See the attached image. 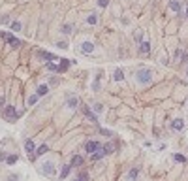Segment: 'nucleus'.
<instances>
[{
    "label": "nucleus",
    "mask_w": 188,
    "mask_h": 181,
    "mask_svg": "<svg viewBox=\"0 0 188 181\" xmlns=\"http://www.w3.org/2000/svg\"><path fill=\"white\" fill-rule=\"evenodd\" d=\"M136 81L141 83V85H149V83L152 81V72H151V68H139V70L136 72Z\"/></svg>",
    "instance_id": "obj_1"
},
{
    "label": "nucleus",
    "mask_w": 188,
    "mask_h": 181,
    "mask_svg": "<svg viewBox=\"0 0 188 181\" xmlns=\"http://www.w3.org/2000/svg\"><path fill=\"white\" fill-rule=\"evenodd\" d=\"M17 109H15V106H6L4 108V119L6 121H15L17 119Z\"/></svg>",
    "instance_id": "obj_2"
},
{
    "label": "nucleus",
    "mask_w": 188,
    "mask_h": 181,
    "mask_svg": "<svg viewBox=\"0 0 188 181\" xmlns=\"http://www.w3.org/2000/svg\"><path fill=\"white\" fill-rule=\"evenodd\" d=\"M2 40L6 41V44H10L11 47H19V45H21V40H17L15 36H13V34H8V32H4V34H2Z\"/></svg>",
    "instance_id": "obj_3"
},
{
    "label": "nucleus",
    "mask_w": 188,
    "mask_h": 181,
    "mask_svg": "<svg viewBox=\"0 0 188 181\" xmlns=\"http://www.w3.org/2000/svg\"><path fill=\"white\" fill-rule=\"evenodd\" d=\"M100 149H102V145H100L98 142H94V140H90V142H87V143H85V151L88 153V155H92V153L100 151Z\"/></svg>",
    "instance_id": "obj_4"
},
{
    "label": "nucleus",
    "mask_w": 188,
    "mask_h": 181,
    "mask_svg": "<svg viewBox=\"0 0 188 181\" xmlns=\"http://www.w3.org/2000/svg\"><path fill=\"white\" fill-rule=\"evenodd\" d=\"M25 149H26V153H28L30 158H36V145H34L32 140H26L25 142Z\"/></svg>",
    "instance_id": "obj_5"
},
{
    "label": "nucleus",
    "mask_w": 188,
    "mask_h": 181,
    "mask_svg": "<svg viewBox=\"0 0 188 181\" xmlns=\"http://www.w3.org/2000/svg\"><path fill=\"white\" fill-rule=\"evenodd\" d=\"M38 57L41 59V60H45V62H51V60H57V57H55V55L53 53H49V51H43V49H40L38 53Z\"/></svg>",
    "instance_id": "obj_6"
},
{
    "label": "nucleus",
    "mask_w": 188,
    "mask_h": 181,
    "mask_svg": "<svg viewBox=\"0 0 188 181\" xmlns=\"http://www.w3.org/2000/svg\"><path fill=\"white\" fill-rule=\"evenodd\" d=\"M66 106L70 109H75V108L79 106V98H77V96H73V94H70L68 98H66Z\"/></svg>",
    "instance_id": "obj_7"
},
{
    "label": "nucleus",
    "mask_w": 188,
    "mask_h": 181,
    "mask_svg": "<svg viewBox=\"0 0 188 181\" xmlns=\"http://www.w3.org/2000/svg\"><path fill=\"white\" fill-rule=\"evenodd\" d=\"M41 172H43L45 176H53L55 173V164L53 162H43L41 164Z\"/></svg>",
    "instance_id": "obj_8"
},
{
    "label": "nucleus",
    "mask_w": 188,
    "mask_h": 181,
    "mask_svg": "<svg viewBox=\"0 0 188 181\" xmlns=\"http://www.w3.org/2000/svg\"><path fill=\"white\" fill-rule=\"evenodd\" d=\"M92 51H94V44H92V41H83V44H81V53L88 55Z\"/></svg>",
    "instance_id": "obj_9"
},
{
    "label": "nucleus",
    "mask_w": 188,
    "mask_h": 181,
    "mask_svg": "<svg viewBox=\"0 0 188 181\" xmlns=\"http://www.w3.org/2000/svg\"><path fill=\"white\" fill-rule=\"evenodd\" d=\"M83 162H85V158H83L81 155H73V157H72V162H70V164L75 166V168H79V166H83Z\"/></svg>",
    "instance_id": "obj_10"
},
{
    "label": "nucleus",
    "mask_w": 188,
    "mask_h": 181,
    "mask_svg": "<svg viewBox=\"0 0 188 181\" xmlns=\"http://www.w3.org/2000/svg\"><path fill=\"white\" fill-rule=\"evenodd\" d=\"M171 128H173V130H177V132H179V130H183V128H184V121H183V119H173Z\"/></svg>",
    "instance_id": "obj_11"
},
{
    "label": "nucleus",
    "mask_w": 188,
    "mask_h": 181,
    "mask_svg": "<svg viewBox=\"0 0 188 181\" xmlns=\"http://www.w3.org/2000/svg\"><path fill=\"white\" fill-rule=\"evenodd\" d=\"M83 113H85L87 117H88V119L90 121H92V123H98V117H96L94 113H92V111H90V108H87V106H83Z\"/></svg>",
    "instance_id": "obj_12"
},
{
    "label": "nucleus",
    "mask_w": 188,
    "mask_h": 181,
    "mask_svg": "<svg viewBox=\"0 0 188 181\" xmlns=\"http://www.w3.org/2000/svg\"><path fill=\"white\" fill-rule=\"evenodd\" d=\"M139 53H141V55L151 53V44H149V41H141V44H139Z\"/></svg>",
    "instance_id": "obj_13"
},
{
    "label": "nucleus",
    "mask_w": 188,
    "mask_h": 181,
    "mask_svg": "<svg viewBox=\"0 0 188 181\" xmlns=\"http://www.w3.org/2000/svg\"><path fill=\"white\" fill-rule=\"evenodd\" d=\"M102 151H103V155H106V157H107V155H111V153H113V151H115V145H113V143H111V142H107L106 145H102Z\"/></svg>",
    "instance_id": "obj_14"
},
{
    "label": "nucleus",
    "mask_w": 188,
    "mask_h": 181,
    "mask_svg": "<svg viewBox=\"0 0 188 181\" xmlns=\"http://www.w3.org/2000/svg\"><path fill=\"white\" fill-rule=\"evenodd\" d=\"M70 64H72V62H70L68 59H60V64H58V74H60V72H66L68 68H70Z\"/></svg>",
    "instance_id": "obj_15"
},
{
    "label": "nucleus",
    "mask_w": 188,
    "mask_h": 181,
    "mask_svg": "<svg viewBox=\"0 0 188 181\" xmlns=\"http://www.w3.org/2000/svg\"><path fill=\"white\" fill-rule=\"evenodd\" d=\"M36 93H38V96H45L47 93H49V87H47V85H40L36 89Z\"/></svg>",
    "instance_id": "obj_16"
},
{
    "label": "nucleus",
    "mask_w": 188,
    "mask_h": 181,
    "mask_svg": "<svg viewBox=\"0 0 188 181\" xmlns=\"http://www.w3.org/2000/svg\"><path fill=\"white\" fill-rule=\"evenodd\" d=\"M47 151H49V147H47L45 143H43V145H40V147L36 149V157H41V155H45Z\"/></svg>",
    "instance_id": "obj_17"
},
{
    "label": "nucleus",
    "mask_w": 188,
    "mask_h": 181,
    "mask_svg": "<svg viewBox=\"0 0 188 181\" xmlns=\"http://www.w3.org/2000/svg\"><path fill=\"white\" fill-rule=\"evenodd\" d=\"M88 157H90V161H100V158H102V157H106V155H103V151L100 149V151L92 153V155H88Z\"/></svg>",
    "instance_id": "obj_18"
},
{
    "label": "nucleus",
    "mask_w": 188,
    "mask_h": 181,
    "mask_svg": "<svg viewBox=\"0 0 188 181\" xmlns=\"http://www.w3.org/2000/svg\"><path fill=\"white\" fill-rule=\"evenodd\" d=\"M70 170H72V164H66L64 168H62V172H60V179H64V177H68V173H70Z\"/></svg>",
    "instance_id": "obj_19"
},
{
    "label": "nucleus",
    "mask_w": 188,
    "mask_h": 181,
    "mask_svg": "<svg viewBox=\"0 0 188 181\" xmlns=\"http://www.w3.org/2000/svg\"><path fill=\"white\" fill-rule=\"evenodd\" d=\"M169 10H173V11H181V4H179V0H171V2H169Z\"/></svg>",
    "instance_id": "obj_20"
},
{
    "label": "nucleus",
    "mask_w": 188,
    "mask_h": 181,
    "mask_svg": "<svg viewBox=\"0 0 188 181\" xmlns=\"http://www.w3.org/2000/svg\"><path fill=\"white\" fill-rule=\"evenodd\" d=\"M113 79H115V81H122V79H124V72L121 70V68H119V70H115V75H113Z\"/></svg>",
    "instance_id": "obj_21"
},
{
    "label": "nucleus",
    "mask_w": 188,
    "mask_h": 181,
    "mask_svg": "<svg viewBox=\"0 0 188 181\" xmlns=\"http://www.w3.org/2000/svg\"><path fill=\"white\" fill-rule=\"evenodd\" d=\"M87 23H88V25H96V23H98V17H96L94 13H90V15L87 17Z\"/></svg>",
    "instance_id": "obj_22"
},
{
    "label": "nucleus",
    "mask_w": 188,
    "mask_h": 181,
    "mask_svg": "<svg viewBox=\"0 0 188 181\" xmlns=\"http://www.w3.org/2000/svg\"><path fill=\"white\" fill-rule=\"evenodd\" d=\"M6 162H8L10 166L15 164V162H17V155H8V157H6Z\"/></svg>",
    "instance_id": "obj_23"
},
{
    "label": "nucleus",
    "mask_w": 188,
    "mask_h": 181,
    "mask_svg": "<svg viewBox=\"0 0 188 181\" xmlns=\"http://www.w3.org/2000/svg\"><path fill=\"white\" fill-rule=\"evenodd\" d=\"M137 176H139V168H132L130 173H128V177H130V179H136Z\"/></svg>",
    "instance_id": "obj_24"
},
{
    "label": "nucleus",
    "mask_w": 188,
    "mask_h": 181,
    "mask_svg": "<svg viewBox=\"0 0 188 181\" xmlns=\"http://www.w3.org/2000/svg\"><path fill=\"white\" fill-rule=\"evenodd\" d=\"M10 26H11V30H15V32L21 30V21H11V25H10Z\"/></svg>",
    "instance_id": "obj_25"
},
{
    "label": "nucleus",
    "mask_w": 188,
    "mask_h": 181,
    "mask_svg": "<svg viewBox=\"0 0 188 181\" xmlns=\"http://www.w3.org/2000/svg\"><path fill=\"white\" fill-rule=\"evenodd\" d=\"M45 66H47V70H49V72H58V66H55L53 62H47Z\"/></svg>",
    "instance_id": "obj_26"
},
{
    "label": "nucleus",
    "mask_w": 188,
    "mask_h": 181,
    "mask_svg": "<svg viewBox=\"0 0 188 181\" xmlns=\"http://www.w3.org/2000/svg\"><path fill=\"white\" fill-rule=\"evenodd\" d=\"M72 30H73L72 25H64V26H62V32H64V34H72Z\"/></svg>",
    "instance_id": "obj_27"
},
{
    "label": "nucleus",
    "mask_w": 188,
    "mask_h": 181,
    "mask_svg": "<svg viewBox=\"0 0 188 181\" xmlns=\"http://www.w3.org/2000/svg\"><path fill=\"white\" fill-rule=\"evenodd\" d=\"M36 100H38V93H36V94H32V96H28V106L36 104Z\"/></svg>",
    "instance_id": "obj_28"
},
{
    "label": "nucleus",
    "mask_w": 188,
    "mask_h": 181,
    "mask_svg": "<svg viewBox=\"0 0 188 181\" xmlns=\"http://www.w3.org/2000/svg\"><path fill=\"white\" fill-rule=\"evenodd\" d=\"M173 158H175L177 162H186V157H183V155H173Z\"/></svg>",
    "instance_id": "obj_29"
},
{
    "label": "nucleus",
    "mask_w": 188,
    "mask_h": 181,
    "mask_svg": "<svg viewBox=\"0 0 188 181\" xmlns=\"http://www.w3.org/2000/svg\"><path fill=\"white\" fill-rule=\"evenodd\" d=\"M98 6H100V8H107V6H109V0H98Z\"/></svg>",
    "instance_id": "obj_30"
},
{
    "label": "nucleus",
    "mask_w": 188,
    "mask_h": 181,
    "mask_svg": "<svg viewBox=\"0 0 188 181\" xmlns=\"http://www.w3.org/2000/svg\"><path fill=\"white\" fill-rule=\"evenodd\" d=\"M181 62H183V64H188V53H183V55H181Z\"/></svg>",
    "instance_id": "obj_31"
},
{
    "label": "nucleus",
    "mask_w": 188,
    "mask_h": 181,
    "mask_svg": "<svg viewBox=\"0 0 188 181\" xmlns=\"http://www.w3.org/2000/svg\"><path fill=\"white\" fill-rule=\"evenodd\" d=\"M79 179H81V181H88V173H87V172H81V173H79Z\"/></svg>",
    "instance_id": "obj_32"
},
{
    "label": "nucleus",
    "mask_w": 188,
    "mask_h": 181,
    "mask_svg": "<svg viewBox=\"0 0 188 181\" xmlns=\"http://www.w3.org/2000/svg\"><path fill=\"white\" fill-rule=\"evenodd\" d=\"M94 111H98V113H100V111H103V106H102V104H94Z\"/></svg>",
    "instance_id": "obj_33"
},
{
    "label": "nucleus",
    "mask_w": 188,
    "mask_h": 181,
    "mask_svg": "<svg viewBox=\"0 0 188 181\" xmlns=\"http://www.w3.org/2000/svg\"><path fill=\"white\" fill-rule=\"evenodd\" d=\"M58 47H60V49H68V44H66V41H58V44H57Z\"/></svg>",
    "instance_id": "obj_34"
},
{
    "label": "nucleus",
    "mask_w": 188,
    "mask_h": 181,
    "mask_svg": "<svg viewBox=\"0 0 188 181\" xmlns=\"http://www.w3.org/2000/svg\"><path fill=\"white\" fill-rule=\"evenodd\" d=\"M92 89H94V91H98V89H100V81H98V78H96V81L92 83Z\"/></svg>",
    "instance_id": "obj_35"
},
{
    "label": "nucleus",
    "mask_w": 188,
    "mask_h": 181,
    "mask_svg": "<svg viewBox=\"0 0 188 181\" xmlns=\"http://www.w3.org/2000/svg\"><path fill=\"white\" fill-rule=\"evenodd\" d=\"M4 104H6V98H4V96H2V94H0V108H6V106H4Z\"/></svg>",
    "instance_id": "obj_36"
},
{
    "label": "nucleus",
    "mask_w": 188,
    "mask_h": 181,
    "mask_svg": "<svg viewBox=\"0 0 188 181\" xmlns=\"http://www.w3.org/2000/svg\"><path fill=\"white\" fill-rule=\"evenodd\" d=\"M181 55H183V51L177 49V51H175V59H181Z\"/></svg>",
    "instance_id": "obj_37"
},
{
    "label": "nucleus",
    "mask_w": 188,
    "mask_h": 181,
    "mask_svg": "<svg viewBox=\"0 0 188 181\" xmlns=\"http://www.w3.org/2000/svg\"><path fill=\"white\" fill-rule=\"evenodd\" d=\"M6 157H8L6 153H0V161H6Z\"/></svg>",
    "instance_id": "obj_38"
},
{
    "label": "nucleus",
    "mask_w": 188,
    "mask_h": 181,
    "mask_svg": "<svg viewBox=\"0 0 188 181\" xmlns=\"http://www.w3.org/2000/svg\"><path fill=\"white\" fill-rule=\"evenodd\" d=\"M8 181H17V176H10V177H8Z\"/></svg>",
    "instance_id": "obj_39"
},
{
    "label": "nucleus",
    "mask_w": 188,
    "mask_h": 181,
    "mask_svg": "<svg viewBox=\"0 0 188 181\" xmlns=\"http://www.w3.org/2000/svg\"><path fill=\"white\" fill-rule=\"evenodd\" d=\"M186 17H188V8H186Z\"/></svg>",
    "instance_id": "obj_40"
},
{
    "label": "nucleus",
    "mask_w": 188,
    "mask_h": 181,
    "mask_svg": "<svg viewBox=\"0 0 188 181\" xmlns=\"http://www.w3.org/2000/svg\"><path fill=\"white\" fill-rule=\"evenodd\" d=\"M75 181H81V179H75Z\"/></svg>",
    "instance_id": "obj_41"
},
{
    "label": "nucleus",
    "mask_w": 188,
    "mask_h": 181,
    "mask_svg": "<svg viewBox=\"0 0 188 181\" xmlns=\"http://www.w3.org/2000/svg\"><path fill=\"white\" fill-rule=\"evenodd\" d=\"M186 75H188V72H186Z\"/></svg>",
    "instance_id": "obj_42"
}]
</instances>
